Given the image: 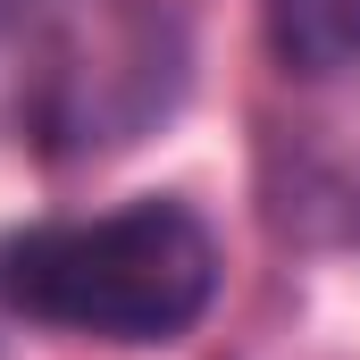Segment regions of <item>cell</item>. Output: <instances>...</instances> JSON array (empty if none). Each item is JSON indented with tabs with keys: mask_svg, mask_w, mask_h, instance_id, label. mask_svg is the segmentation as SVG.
Segmentation results:
<instances>
[{
	"mask_svg": "<svg viewBox=\"0 0 360 360\" xmlns=\"http://www.w3.org/2000/svg\"><path fill=\"white\" fill-rule=\"evenodd\" d=\"M218 302V235L168 193L25 226L0 243V310L92 335V344H176Z\"/></svg>",
	"mask_w": 360,
	"mask_h": 360,
	"instance_id": "1",
	"label": "cell"
},
{
	"mask_svg": "<svg viewBox=\"0 0 360 360\" xmlns=\"http://www.w3.org/2000/svg\"><path fill=\"white\" fill-rule=\"evenodd\" d=\"M17 117L51 160H109L184 101L193 42L160 0H17Z\"/></svg>",
	"mask_w": 360,
	"mask_h": 360,
	"instance_id": "2",
	"label": "cell"
},
{
	"mask_svg": "<svg viewBox=\"0 0 360 360\" xmlns=\"http://www.w3.org/2000/svg\"><path fill=\"white\" fill-rule=\"evenodd\" d=\"M260 34L285 76L360 68V0H260Z\"/></svg>",
	"mask_w": 360,
	"mask_h": 360,
	"instance_id": "3",
	"label": "cell"
}]
</instances>
